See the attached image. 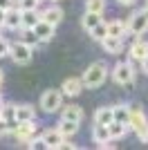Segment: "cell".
<instances>
[{"label": "cell", "mask_w": 148, "mask_h": 150, "mask_svg": "<svg viewBox=\"0 0 148 150\" xmlns=\"http://www.w3.org/2000/svg\"><path fill=\"white\" fill-rule=\"evenodd\" d=\"M105 79H108V65H105L103 61L92 63V65L83 72V76H81V81H83V85H85L88 90H94V88H99V85H103Z\"/></svg>", "instance_id": "1"}, {"label": "cell", "mask_w": 148, "mask_h": 150, "mask_svg": "<svg viewBox=\"0 0 148 150\" xmlns=\"http://www.w3.org/2000/svg\"><path fill=\"white\" fill-rule=\"evenodd\" d=\"M130 130L142 144H148V119L139 105H130Z\"/></svg>", "instance_id": "2"}, {"label": "cell", "mask_w": 148, "mask_h": 150, "mask_svg": "<svg viewBox=\"0 0 148 150\" xmlns=\"http://www.w3.org/2000/svg\"><path fill=\"white\" fill-rule=\"evenodd\" d=\"M110 74L117 85H123V88H132L135 85V67H132V63H117Z\"/></svg>", "instance_id": "3"}, {"label": "cell", "mask_w": 148, "mask_h": 150, "mask_svg": "<svg viewBox=\"0 0 148 150\" xmlns=\"http://www.w3.org/2000/svg\"><path fill=\"white\" fill-rule=\"evenodd\" d=\"M41 108L47 114H54L63 108V92L61 90H45L41 96Z\"/></svg>", "instance_id": "4"}, {"label": "cell", "mask_w": 148, "mask_h": 150, "mask_svg": "<svg viewBox=\"0 0 148 150\" xmlns=\"http://www.w3.org/2000/svg\"><path fill=\"white\" fill-rule=\"evenodd\" d=\"M31 54H34V47H29V45L23 43V40H16V43L11 45V50H9V56H11V61L16 63V65H27V63L31 61Z\"/></svg>", "instance_id": "5"}, {"label": "cell", "mask_w": 148, "mask_h": 150, "mask_svg": "<svg viewBox=\"0 0 148 150\" xmlns=\"http://www.w3.org/2000/svg\"><path fill=\"white\" fill-rule=\"evenodd\" d=\"M34 134H36V119L34 121H18L16 130H14V137L18 139L20 144H25V146L34 139Z\"/></svg>", "instance_id": "6"}, {"label": "cell", "mask_w": 148, "mask_h": 150, "mask_svg": "<svg viewBox=\"0 0 148 150\" xmlns=\"http://www.w3.org/2000/svg\"><path fill=\"white\" fill-rule=\"evenodd\" d=\"M128 31L130 34H135V36H142V34H146L148 31V16L144 11H137V13H132L128 18Z\"/></svg>", "instance_id": "7"}, {"label": "cell", "mask_w": 148, "mask_h": 150, "mask_svg": "<svg viewBox=\"0 0 148 150\" xmlns=\"http://www.w3.org/2000/svg\"><path fill=\"white\" fill-rule=\"evenodd\" d=\"M92 139L94 144L99 146V148H112V137H110V130H108V125H99L94 123V130H92Z\"/></svg>", "instance_id": "8"}, {"label": "cell", "mask_w": 148, "mask_h": 150, "mask_svg": "<svg viewBox=\"0 0 148 150\" xmlns=\"http://www.w3.org/2000/svg\"><path fill=\"white\" fill-rule=\"evenodd\" d=\"M5 27L7 29H20L23 27V11H20L18 7H11V9H7L5 11Z\"/></svg>", "instance_id": "9"}, {"label": "cell", "mask_w": 148, "mask_h": 150, "mask_svg": "<svg viewBox=\"0 0 148 150\" xmlns=\"http://www.w3.org/2000/svg\"><path fill=\"white\" fill-rule=\"evenodd\" d=\"M83 88H85V85H83V81H81V79L70 76V79H65V81H63L61 92H63V96H79Z\"/></svg>", "instance_id": "10"}, {"label": "cell", "mask_w": 148, "mask_h": 150, "mask_svg": "<svg viewBox=\"0 0 148 150\" xmlns=\"http://www.w3.org/2000/svg\"><path fill=\"white\" fill-rule=\"evenodd\" d=\"M34 31H36V36L43 40V43H47V40H52L56 34V25H52V23H47V20H38V25L34 27Z\"/></svg>", "instance_id": "11"}, {"label": "cell", "mask_w": 148, "mask_h": 150, "mask_svg": "<svg viewBox=\"0 0 148 150\" xmlns=\"http://www.w3.org/2000/svg\"><path fill=\"white\" fill-rule=\"evenodd\" d=\"M148 56V43L146 40H142V38H137L135 43H132V47H130V61L132 63H142L144 58Z\"/></svg>", "instance_id": "12"}, {"label": "cell", "mask_w": 148, "mask_h": 150, "mask_svg": "<svg viewBox=\"0 0 148 150\" xmlns=\"http://www.w3.org/2000/svg\"><path fill=\"white\" fill-rule=\"evenodd\" d=\"M101 47H103L105 54H119L123 47V38L119 36H105L103 40H101Z\"/></svg>", "instance_id": "13"}, {"label": "cell", "mask_w": 148, "mask_h": 150, "mask_svg": "<svg viewBox=\"0 0 148 150\" xmlns=\"http://www.w3.org/2000/svg\"><path fill=\"white\" fill-rule=\"evenodd\" d=\"M63 16H65V13H63V9L58 5H52V7H47L45 11H41V18L47 20V23H52V25H58L63 20Z\"/></svg>", "instance_id": "14"}, {"label": "cell", "mask_w": 148, "mask_h": 150, "mask_svg": "<svg viewBox=\"0 0 148 150\" xmlns=\"http://www.w3.org/2000/svg\"><path fill=\"white\" fill-rule=\"evenodd\" d=\"M115 121V110L112 108H99L94 112V123L99 125H110Z\"/></svg>", "instance_id": "15"}, {"label": "cell", "mask_w": 148, "mask_h": 150, "mask_svg": "<svg viewBox=\"0 0 148 150\" xmlns=\"http://www.w3.org/2000/svg\"><path fill=\"white\" fill-rule=\"evenodd\" d=\"M43 139H45V144H47V148H58V146H61V141H63L65 137L61 134V130H58V128H54V130L49 128V130L43 132Z\"/></svg>", "instance_id": "16"}, {"label": "cell", "mask_w": 148, "mask_h": 150, "mask_svg": "<svg viewBox=\"0 0 148 150\" xmlns=\"http://www.w3.org/2000/svg\"><path fill=\"white\" fill-rule=\"evenodd\" d=\"M61 119H68V121H76V123H81V119H83V110H81V105H65L61 108Z\"/></svg>", "instance_id": "17"}, {"label": "cell", "mask_w": 148, "mask_h": 150, "mask_svg": "<svg viewBox=\"0 0 148 150\" xmlns=\"http://www.w3.org/2000/svg\"><path fill=\"white\" fill-rule=\"evenodd\" d=\"M16 119L18 121H34L36 119V110L29 103H23V105H16Z\"/></svg>", "instance_id": "18"}, {"label": "cell", "mask_w": 148, "mask_h": 150, "mask_svg": "<svg viewBox=\"0 0 148 150\" xmlns=\"http://www.w3.org/2000/svg\"><path fill=\"white\" fill-rule=\"evenodd\" d=\"M38 20H41V11H38V9H27V11H23V27L34 29V27L38 25ZM23 27H20V29H23Z\"/></svg>", "instance_id": "19"}, {"label": "cell", "mask_w": 148, "mask_h": 150, "mask_svg": "<svg viewBox=\"0 0 148 150\" xmlns=\"http://www.w3.org/2000/svg\"><path fill=\"white\" fill-rule=\"evenodd\" d=\"M58 130H61V134L65 139H70V137H74L76 132H79V123L76 121H68V119H61V123L56 125Z\"/></svg>", "instance_id": "20"}, {"label": "cell", "mask_w": 148, "mask_h": 150, "mask_svg": "<svg viewBox=\"0 0 148 150\" xmlns=\"http://www.w3.org/2000/svg\"><path fill=\"white\" fill-rule=\"evenodd\" d=\"M99 23H103V20H101V13H97V11H85L83 20H81V25H83V29H85V31L94 29Z\"/></svg>", "instance_id": "21"}, {"label": "cell", "mask_w": 148, "mask_h": 150, "mask_svg": "<svg viewBox=\"0 0 148 150\" xmlns=\"http://www.w3.org/2000/svg\"><path fill=\"white\" fill-rule=\"evenodd\" d=\"M108 130H110V137H112V139H121V137H126V134H128L130 125H128V123H119V121H112V123L108 125Z\"/></svg>", "instance_id": "22"}, {"label": "cell", "mask_w": 148, "mask_h": 150, "mask_svg": "<svg viewBox=\"0 0 148 150\" xmlns=\"http://www.w3.org/2000/svg\"><path fill=\"white\" fill-rule=\"evenodd\" d=\"M115 110V121L130 125V105H112Z\"/></svg>", "instance_id": "23"}, {"label": "cell", "mask_w": 148, "mask_h": 150, "mask_svg": "<svg viewBox=\"0 0 148 150\" xmlns=\"http://www.w3.org/2000/svg\"><path fill=\"white\" fill-rule=\"evenodd\" d=\"M128 31V25L126 23H121V20H112V23H108V36H119L123 38V34Z\"/></svg>", "instance_id": "24"}, {"label": "cell", "mask_w": 148, "mask_h": 150, "mask_svg": "<svg viewBox=\"0 0 148 150\" xmlns=\"http://www.w3.org/2000/svg\"><path fill=\"white\" fill-rule=\"evenodd\" d=\"M20 40L27 43L29 47H38V45L43 43V40L36 36V31H34V29H27V27H23V38H20Z\"/></svg>", "instance_id": "25"}, {"label": "cell", "mask_w": 148, "mask_h": 150, "mask_svg": "<svg viewBox=\"0 0 148 150\" xmlns=\"http://www.w3.org/2000/svg\"><path fill=\"white\" fill-rule=\"evenodd\" d=\"M90 36H92L94 40H99V43H101V40L108 36V23H99L94 29H90Z\"/></svg>", "instance_id": "26"}, {"label": "cell", "mask_w": 148, "mask_h": 150, "mask_svg": "<svg viewBox=\"0 0 148 150\" xmlns=\"http://www.w3.org/2000/svg\"><path fill=\"white\" fill-rule=\"evenodd\" d=\"M0 117L5 121L16 119V105H9V103H0Z\"/></svg>", "instance_id": "27"}, {"label": "cell", "mask_w": 148, "mask_h": 150, "mask_svg": "<svg viewBox=\"0 0 148 150\" xmlns=\"http://www.w3.org/2000/svg\"><path fill=\"white\" fill-rule=\"evenodd\" d=\"M85 11L103 13L105 11V0H85Z\"/></svg>", "instance_id": "28"}, {"label": "cell", "mask_w": 148, "mask_h": 150, "mask_svg": "<svg viewBox=\"0 0 148 150\" xmlns=\"http://www.w3.org/2000/svg\"><path fill=\"white\" fill-rule=\"evenodd\" d=\"M41 0H16V7L20 11H27V9H38Z\"/></svg>", "instance_id": "29"}, {"label": "cell", "mask_w": 148, "mask_h": 150, "mask_svg": "<svg viewBox=\"0 0 148 150\" xmlns=\"http://www.w3.org/2000/svg\"><path fill=\"white\" fill-rule=\"evenodd\" d=\"M27 148H31V150H47V144H45L43 134H41V137H34L29 144H27Z\"/></svg>", "instance_id": "30"}, {"label": "cell", "mask_w": 148, "mask_h": 150, "mask_svg": "<svg viewBox=\"0 0 148 150\" xmlns=\"http://www.w3.org/2000/svg\"><path fill=\"white\" fill-rule=\"evenodd\" d=\"M9 50H11V43H9L7 38H2V36H0V58H2V56H7V54H9Z\"/></svg>", "instance_id": "31"}, {"label": "cell", "mask_w": 148, "mask_h": 150, "mask_svg": "<svg viewBox=\"0 0 148 150\" xmlns=\"http://www.w3.org/2000/svg\"><path fill=\"white\" fill-rule=\"evenodd\" d=\"M11 132V128H9V123H7L2 117H0V137H5V134H9Z\"/></svg>", "instance_id": "32"}, {"label": "cell", "mask_w": 148, "mask_h": 150, "mask_svg": "<svg viewBox=\"0 0 148 150\" xmlns=\"http://www.w3.org/2000/svg\"><path fill=\"white\" fill-rule=\"evenodd\" d=\"M11 7H16V0H0V9H11Z\"/></svg>", "instance_id": "33"}, {"label": "cell", "mask_w": 148, "mask_h": 150, "mask_svg": "<svg viewBox=\"0 0 148 150\" xmlns=\"http://www.w3.org/2000/svg\"><path fill=\"white\" fill-rule=\"evenodd\" d=\"M58 148H61V150H74V148H76V146H74V144H70L68 139H63V141H61V146H58Z\"/></svg>", "instance_id": "34"}, {"label": "cell", "mask_w": 148, "mask_h": 150, "mask_svg": "<svg viewBox=\"0 0 148 150\" xmlns=\"http://www.w3.org/2000/svg\"><path fill=\"white\" fill-rule=\"evenodd\" d=\"M142 72H144V74H148V56L142 61Z\"/></svg>", "instance_id": "35"}, {"label": "cell", "mask_w": 148, "mask_h": 150, "mask_svg": "<svg viewBox=\"0 0 148 150\" xmlns=\"http://www.w3.org/2000/svg\"><path fill=\"white\" fill-rule=\"evenodd\" d=\"M119 5H123V7H130V5H135V0H117Z\"/></svg>", "instance_id": "36"}, {"label": "cell", "mask_w": 148, "mask_h": 150, "mask_svg": "<svg viewBox=\"0 0 148 150\" xmlns=\"http://www.w3.org/2000/svg\"><path fill=\"white\" fill-rule=\"evenodd\" d=\"M0 27H5V9H0Z\"/></svg>", "instance_id": "37"}, {"label": "cell", "mask_w": 148, "mask_h": 150, "mask_svg": "<svg viewBox=\"0 0 148 150\" xmlns=\"http://www.w3.org/2000/svg\"><path fill=\"white\" fill-rule=\"evenodd\" d=\"M5 83V74H2V69H0V85Z\"/></svg>", "instance_id": "38"}, {"label": "cell", "mask_w": 148, "mask_h": 150, "mask_svg": "<svg viewBox=\"0 0 148 150\" xmlns=\"http://www.w3.org/2000/svg\"><path fill=\"white\" fill-rule=\"evenodd\" d=\"M144 13H146V16H148V5H146V9H144Z\"/></svg>", "instance_id": "39"}, {"label": "cell", "mask_w": 148, "mask_h": 150, "mask_svg": "<svg viewBox=\"0 0 148 150\" xmlns=\"http://www.w3.org/2000/svg\"><path fill=\"white\" fill-rule=\"evenodd\" d=\"M146 5H148V0H146Z\"/></svg>", "instance_id": "40"}, {"label": "cell", "mask_w": 148, "mask_h": 150, "mask_svg": "<svg viewBox=\"0 0 148 150\" xmlns=\"http://www.w3.org/2000/svg\"><path fill=\"white\" fill-rule=\"evenodd\" d=\"M0 29H2V27H0Z\"/></svg>", "instance_id": "41"}, {"label": "cell", "mask_w": 148, "mask_h": 150, "mask_svg": "<svg viewBox=\"0 0 148 150\" xmlns=\"http://www.w3.org/2000/svg\"><path fill=\"white\" fill-rule=\"evenodd\" d=\"M41 2H43V0H41Z\"/></svg>", "instance_id": "42"}]
</instances>
